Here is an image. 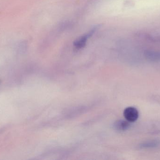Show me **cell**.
<instances>
[{"label": "cell", "instance_id": "cell-2", "mask_svg": "<svg viewBox=\"0 0 160 160\" xmlns=\"http://www.w3.org/2000/svg\"><path fill=\"white\" fill-rule=\"evenodd\" d=\"M97 30V27H94L90 31L84 35L82 36L74 42V46L76 49H79L84 47L87 42V40Z\"/></svg>", "mask_w": 160, "mask_h": 160}, {"label": "cell", "instance_id": "cell-1", "mask_svg": "<svg viewBox=\"0 0 160 160\" xmlns=\"http://www.w3.org/2000/svg\"><path fill=\"white\" fill-rule=\"evenodd\" d=\"M124 116L126 120L130 123L134 122L139 118V111L135 107H128L124 110Z\"/></svg>", "mask_w": 160, "mask_h": 160}, {"label": "cell", "instance_id": "cell-4", "mask_svg": "<svg viewBox=\"0 0 160 160\" xmlns=\"http://www.w3.org/2000/svg\"><path fill=\"white\" fill-rule=\"evenodd\" d=\"M130 127V122L125 120H118L115 122L114 127L117 130L119 131H124L128 129Z\"/></svg>", "mask_w": 160, "mask_h": 160}, {"label": "cell", "instance_id": "cell-3", "mask_svg": "<svg viewBox=\"0 0 160 160\" xmlns=\"http://www.w3.org/2000/svg\"><path fill=\"white\" fill-rule=\"evenodd\" d=\"M160 144V142L158 140H151V141H147L146 142L142 143L139 145V147L141 149L145 148H155L158 147Z\"/></svg>", "mask_w": 160, "mask_h": 160}]
</instances>
